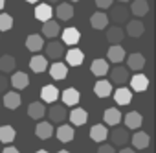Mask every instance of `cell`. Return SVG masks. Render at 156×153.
I'll return each mask as SVG.
<instances>
[{"instance_id":"1","label":"cell","mask_w":156,"mask_h":153,"mask_svg":"<svg viewBox=\"0 0 156 153\" xmlns=\"http://www.w3.org/2000/svg\"><path fill=\"white\" fill-rule=\"evenodd\" d=\"M48 118H50V124H62L68 116L66 113V107L64 105H57V103H51V107L46 111Z\"/></svg>"},{"instance_id":"2","label":"cell","mask_w":156,"mask_h":153,"mask_svg":"<svg viewBox=\"0 0 156 153\" xmlns=\"http://www.w3.org/2000/svg\"><path fill=\"white\" fill-rule=\"evenodd\" d=\"M44 52H46V59L50 57V59H61L62 55H64V46H62V43H59V41H50L46 46H44Z\"/></svg>"},{"instance_id":"3","label":"cell","mask_w":156,"mask_h":153,"mask_svg":"<svg viewBox=\"0 0 156 153\" xmlns=\"http://www.w3.org/2000/svg\"><path fill=\"white\" fill-rule=\"evenodd\" d=\"M130 140V136H129V131L125 129V127H116L114 131H112V135H110V146H119V147H125V144Z\"/></svg>"},{"instance_id":"4","label":"cell","mask_w":156,"mask_h":153,"mask_svg":"<svg viewBox=\"0 0 156 153\" xmlns=\"http://www.w3.org/2000/svg\"><path fill=\"white\" fill-rule=\"evenodd\" d=\"M110 8H112V11L107 15V19H108V21H112V22H118V24H121V22H127L129 9H127L125 6H110Z\"/></svg>"},{"instance_id":"5","label":"cell","mask_w":156,"mask_h":153,"mask_svg":"<svg viewBox=\"0 0 156 153\" xmlns=\"http://www.w3.org/2000/svg\"><path fill=\"white\" fill-rule=\"evenodd\" d=\"M130 87L136 92H143V91L149 89V78L143 76V74H134L132 78H130Z\"/></svg>"},{"instance_id":"6","label":"cell","mask_w":156,"mask_h":153,"mask_svg":"<svg viewBox=\"0 0 156 153\" xmlns=\"http://www.w3.org/2000/svg\"><path fill=\"white\" fill-rule=\"evenodd\" d=\"M61 35H62V43L68 46H75L81 39V33L77 28H66L64 32H61Z\"/></svg>"},{"instance_id":"7","label":"cell","mask_w":156,"mask_h":153,"mask_svg":"<svg viewBox=\"0 0 156 153\" xmlns=\"http://www.w3.org/2000/svg\"><path fill=\"white\" fill-rule=\"evenodd\" d=\"M26 48H28L30 52H41V50L44 48V39H42V35H39V33L28 35V37H26Z\"/></svg>"},{"instance_id":"8","label":"cell","mask_w":156,"mask_h":153,"mask_svg":"<svg viewBox=\"0 0 156 153\" xmlns=\"http://www.w3.org/2000/svg\"><path fill=\"white\" fill-rule=\"evenodd\" d=\"M28 114H30V118H33V120H41V118H44L46 116V107H44V103L42 102H33V103H30L28 105Z\"/></svg>"},{"instance_id":"9","label":"cell","mask_w":156,"mask_h":153,"mask_svg":"<svg viewBox=\"0 0 156 153\" xmlns=\"http://www.w3.org/2000/svg\"><path fill=\"white\" fill-rule=\"evenodd\" d=\"M64 57H66V61H68L70 66H79V65L85 61V54H83V50H79V48H70Z\"/></svg>"},{"instance_id":"10","label":"cell","mask_w":156,"mask_h":153,"mask_svg":"<svg viewBox=\"0 0 156 153\" xmlns=\"http://www.w3.org/2000/svg\"><path fill=\"white\" fill-rule=\"evenodd\" d=\"M110 80H112V83H116V85L127 83V80H129V70H127L125 66H116V68H112V70H110Z\"/></svg>"},{"instance_id":"11","label":"cell","mask_w":156,"mask_h":153,"mask_svg":"<svg viewBox=\"0 0 156 153\" xmlns=\"http://www.w3.org/2000/svg\"><path fill=\"white\" fill-rule=\"evenodd\" d=\"M88 120V113L83 109V107H75L72 113H70V122L72 125H85Z\"/></svg>"},{"instance_id":"12","label":"cell","mask_w":156,"mask_h":153,"mask_svg":"<svg viewBox=\"0 0 156 153\" xmlns=\"http://www.w3.org/2000/svg\"><path fill=\"white\" fill-rule=\"evenodd\" d=\"M66 74H68V66H66L64 63H61V61H55V63L50 66V76H51L53 80H57V81L64 80Z\"/></svg>"},{"instance_id":"13","label":"cell","mask_w":156,"mask_h":153,"mask_svg":"<svg viewBox=\"0 0 156 153\" xmlns=\"http://www.w3.org/2000/svg\"><path fill=\"white\" fill-rule=\"evenodd\" d=\"M129 13H132L136 17H145L149 13V2L147 0H132Z\"/></svg>"},{"instance_id":"14","label":"cell","mask_w":156,"mask_h":153,"mask_svg":"<svg viewBox=\"0 0 156 153\" xmlns=\"http://www.w3.org/2000/svg\"><path fill=\"white\" fill-rule=\"evenodd\" d=\"M51 17H53L51 6H48V4H39V6L35 8V19H37V21L48 22V21H51Z\"/></svg>"},{"instance_id":"15","label":"cell","mask_w":156,"mask_h":153,"mask_svg":"<svg viewBox=\"0 0 156 153\" xmlns=\"http://www.w3.org/2000/svg\"><path fill=\"white\" fill-rule=\"evenodd\" d=\"M141 124H143V116L138 111H132L125 116V129L127 131L129 129H138V127H141Z\"/></svg>"},{"instance_id":"16","label":"cell","mask_w":156,"mask_h":153,"mask_svg":"<svg viewBox=\"0 0 156 153\" xmlns=\"http://www.w3.org/2000/svg\"><path fill=\"white\" fill-rule=\"evenodd\" d=\"M90 70H92L94 76L103 78V76L108 74V61H105V59H94L92 65H90Z\"/></svg>"},{"instance_id":"17","label":"cell","mask_w":156,"mask_h":153,"mask_svg":"<svg viewBox=\"0 0 156 153\" xmlns=\"http://www.w3.org/2000/svg\"><path fill=\"white\" fill-rule=\"evenodd\" d=\"M127 33H129L130 37H141V35L145 33V24H143L141 21H138V19L129 21V22H127Z\"/></svg>"},{"instance_id":"18","label":"cell","mask_w":156,"mask_h":153,"mask_svg":"<svg viewBox=\"0 0 156 153\" xmlns=\"http://www.w3.org/2000/svg\"><path fill=\"white\" fill-rule=\"evenodd\" d=\"M107 57H108L110 63H121V61L125 59V50H123V46H119V44H110V48H108V52H107Z\"/></svg>"},{"instance_id":"19","label":"cell","mask_w":156,"mask_h":153,"mask_svg":"<svg viewBox=\"0 0 156 153\" xmlns=\"http://www.w3.org/2000/svg\"><path fill=\"white\" fill-rule=\"evenodd\" d=\"M41 98H42V102H46V103H55V100L59 98L57 87H55V85H44L42 91H41Z\"/></svg>"},{"instance_id":"20","label":"cell","mask_w":156,"mask_h":153,"mask_svg":"<svg viewBox=\"0 0 156 153\" xmlns=\"http://www.w3.org/2000/svg\"><path fill=\"white\" fill-rule=\"evenodd\" d=\"M107 136H108V129H107L103 124L92 125V129H90V138H92L94 142H105Z\"/></svg>"},{"instance_id":"21","label":"cell","mask_w":156,"mask_h":153,"mask_svg":"<svg viewBox=\"0 0 156 153\" xmlns=\"http://www.w3.org/2000/svg\"><path fill=\"white\" fill-rule=\"evenodd\" d=\"M11 85L17 89V91H22L30 85V78H28V74L24 72H13L11 76Z\"/></svg>"},{"instance_id":"22","label":"cell","mask_w":156,"mask_h":153,"mask_svg":"<svg viewBox=\"0 0 156 153\" xmlns=\"http://www.w3.org/2000/svg\"><path fill=\"white\" fill-rule=\"evenodd\" d=\"M90 24L94 30H105L108 26V19H107V13L103 11H96L92 17H90Z\"/></svg>"},{"instance_id":"23","label":"cell","mask_w":156,"mask_h":153,"mask_svg":"<svg viewBox=\"0 0 156 153\" xmlns=\"http://www.w3.org/2000/svg\"><path fill=\"white\" fill-rule=\"evenodd\" d=\"M59 33H61V26H59V22H55V21H48V22H44V26H42V37L55 39Z\"/></svg>"},{"instance_id":"24","label":"cell","mask_w":156,"mask_h":153,"mask_svg":"<svg viewBox=\"0 0 156 153\" xmlns=\"http://www.w3.org/2000/svg\"><path fill=\"white\" fill-rule=\"evenodd\" d=\"M130 142H132V146H134L136 149H145V147L149 146L151 138H149V135H147V133L138 131V133H134V135L130 136Z\"/></svg>"},{"instance_id":"25","label":"cell","mask_w":156,"mask_h":153,"mask_svg":"<svg viewBox=\"0 0 156 153\" xmlns=\"http://www.w3.org/2000/svg\"><path fill=\"white\" fill-rule=\"evenodd\" d=\"M0 103H4V107H8V109H19L20 107V94L19 92H6Z\"/></svg>"},{"instance_id":"26","label":"cell","mask_w":156,"mask_h":153,"mask_svg":"<svg viewBox=\"0 0 156 153\" xmlns=\"http://www.w3.org/2000/svg\"><path fill=\"white\" fill-rule=\"evenodd\" d=\"M55 13H57V17H59L61 21H70V19L73 17V6L68 4V2H59Z\"/></svg>"},{"instance_id":"27","label":"cell","mask_w":156,"mask_h":153,"mask_svg":"<svg viewBox=\"0 0 156 153\" xmlns=\"http://www.w3.org/2000/svg\"><path fill=\"white\" fill-rule=\"evenodd\" d=\"M30 68L35 72V74H41L48 68V59L44 55H33L31 61H30Z\"/></svg>"},{"instance_id":"28","label":"cell","mask_w":156,"mask_h":153,"mask_svg":"<svg viewBox=\"0 0 156 153\" xmlns=\"http://www.w3.org/2000/svg\"><path fill=\"white\" fill-rule=\"evenodd\" d=\"M94 92L99 96V98H107L112 94V83L107 81V80H99L96 85H94Z\"/></svg>"},{"instance_id":"29","label":"cell","mask_w":156,"mask_h":153,"mask_svg":"<svg viewBox=\"0 0 156 153\" xmlns=\"http://www.w3.org/2000/svg\"><path fill=\"white\" fill-rule=\"evenodd\" d=\"M114 100H116L118 105H129V103L132 102V91L121 87V89H118V91L114 92Z\"/></svg>"},{"instance_id":"30","label":"cell","mask_w":156,"mask_h":153,"mask_svg":"<svg viewBox=\"0 0 156 153\" xmlns=\"http://www.w3.org/2000/svg\"><path fill=\"white\" fill-rule=\"evenodd\" d=\"M35 135L42 140H48L51 135H53V125L50 122H39L37 127H35Z\"/></svg>"},{"instance_id":"31","label":"cell","mask_w":156,"mask_h":153,"mask_svg":"<svg viewBox=\"0 0 156 153\" xmlns=\"http://www.w3.org/2000/svg\"><path fill=\"white\" fill-rule=\"evenodd\" d=\"M73 136H75V129H73V125H66V124H62V125L57 129V138H59L61 142H72Z\"/></svg>"},{"instance_id":"32","label":"cell","mask_w":156,"mask_h":153,"mask_svg":"<svg viewBox=\"0 0 156 153\" xmlns=\"http://www.w3.org/2000/svg\"><path fill=\"white\" fill-rule=\"evenodd\" d=\"M61 98H62V103H64V105L73 107V105H77V102H79V91H75V89H66V91H62Z\"/></svg>"},{"instance_id":"33","label":"cell","mask_w":156,"mask_h":153,"mask_svg":"<svg viewBox=\"0 0 156 153\" xmlns=\"http://www.w3.org/2000/svg\"><path fill=\"white\" fill-rule=\"evenodd\" d=\"M125 37V32L119 28V26H112L107 30V39L110 41V44H119Z\"/></svg>"},{"instance_id":"34","label":"cell","mask_w":156,"mask_h":153,"mask_svg":"<svg viewBox=\"0 0 156 153\" xmlns=\"http://www.w3.org/2000/svg\"><path fill=\"white\" fill-rule=\"evenodd\" d=\"M127 66L130 70H141L145 66V57L141 54H130L127 59Z\"/></svg>"},{"instance_id":"35","label":"cell","mask_w":156,"mask_h":153,"mask_svg":"<svg viewBox=\"0 0 156 153\" xmlns=\"http://www.w3.org/2000/svg\"><path fill=\"white\" fill-rule=\"evenodd\" d=\"M103 118H105V124H108V125H118L121 120H123V116H121V113L118 111V109H107L105 111V114H103Z\"/></svg>"},{"instance_id":"36","label":"cell","mask_w":156,"mask_h":153,"mask_svg":"<svg viewBox=\"0 0 156 153\" xmlns=\"http://www.w3.org/2000/svg\"><path fill=\"white\" fill-rule=\"evenodd\" d=\"M17 136V131L11 125H2L0 127V142L2 144H11Z\"/></svg>"},{"instance_id":"37","label":"cell","mask_w":156,"mask_h":153,"mask_svg":"<svg viewBox=\"0 0 156 153\" xmlns=\"http://www.w3.org/2000/svg\"><path fill=\"white\" fill-rule=\"evenodd\" d=\"M15 66H17V61H15V57L13 55H2L0 57V70H2L4 74H8V72H13L15 70Z\"/></svg>"},{"instance_id":"38","label":"cell","mask_w":156,"mask_h":153,"mask_svg":"<svg viewBox=\"0 0 156 153\" xmlns=\"http://www.w3.org/2000/svg\"><path fill=\"white\" fill-rule=\"evenodd\" d=\"M13 28V17L8 13H0V32H8Z\"/></svg>"},{"instance_id":"39","label":"cell","mask_w":156,"mask_h":153,"mask_svg":"<svg viewBox=\"0 0 156 153\" xmlns=\"http://www.w3.org/2000/svg\"><path fill=\"white\" fill-rule=\"evenodd\" d=\"M8 85H9V81L6 80V76L0 74V94H6L8 92Z\"/></svg>"},{"instance_id":"40","label":"cell","mask_w":156,"mask_h":153,"mask_svg":"<svg viewBox=\"0 0 156 153\" xmlns=\"http://www.w3.org/2000/svg\"><path fill=\"white\" fill-rule=\"evenodd\" d=\"M98 153H116V149H114V146H110V144H101L99 149H98Z\"/></svg>"},{"instance_id":"41","label":"cell","mask_w":156,"mask_h":153,"mask_svg":"<svg viewBox=\"0 0 156 153\" xmlns=\"http://www.w3.org/2000/svg\"><path fill=\"white\" fill-rule=\"evenodd\" d=\"M96 6L101 9H108L112 6V0H96Z\"/></svg>"},{"instance_id":"42","label":"cell","mask_w":156,"mask_h":153,"mask_svg":"<svg viewBox=\"0 0 156 153\" xmlns=\"http://www.w3.org/2000/svg\"><path fill=\"white\" fill-rule=\"evenodd\" d=\"M0 153H19V149H17V147H13V146H8V147H4Z\"/></svg>"},{"instance_id":"43","label":"cell","mask_w":156,"mask_h":153,"mask_svg":"<svg viewBox=\"0 0 156 153\" xmlns=\"http://www.w3.org/2000/svg\"><path fill=\"white\" fill-rule=\"evenodd\" d=\"M119 153H136L134 149H130V147H121L119 149Z\"/></svg>"},{"instance_id":"44","label":"cell","mask_w":156,"mask_h":153,"mask_svg":"<svg viewBox=\"0 0 156 153\" xmlns=\"http://www.w3.org/2000/svg\"><path fill=\"white\" fill-rule=\"evenodd\" d=\"M59 2H61V0H46L48 6H50V4H59Z\"/></svg>"},{"instance_id":"45","label":"cell","mask_w":156,"mask_h":153,"mask_svg":"<svg viewBox=\"0 0 156 153\" xmlns=\"http://www.w3.org/2000/svg\"><path fill=\"white\" fill-rule=\"evenodd\" d=\"M4 6H6V0H0V11L4 9Z\"/></svg>"},{"instance_id":"46","label":"cell","mask_w":156,"mask_h":153,"mask_svg":"<svg viewBox=\"0 0 156 153\" xmlns=\"http://www.w3.org/2000/svg\"><path fill=\"white\" fill-rule=\"evenodd\" d=\"M28 4H39V0H26Z\"/></svg>"},{"instance_id":"47","label":"cell","mask_w":156,"mask_h":153,"mask_svg":"<svg viewBox=\"0 0 156 153\" xmlns=\"http://www.w3.org/2000/svg\"><path fill=\"white\" fill-rule=\"evenodd\" d=\"M57 153H70L68 149H61V151H57Z\"/></svg>"},{"instance_id":"48","label":"cell","mask_w":156,"mask_h":153,"mask_svg":"<svg viewBox=\"0 0 156 153\" xmlns=\"http://www.w3.org/2000/svg\"><path fill=\"white\" fill-rule=\"evenodd\" d=\"M35 153H48L46 149H39V151H35Z\"/></svg>"},{"instance_id":"49","label":"cell","mask_w":156,"mask_h":153,"mask_svg":"<svg viewBox=\"0 0 156 153\" xmlns=\"http://www.w3.org/2000/svg\"><path fill=\"white\" fill-rule=\"evenodd\" d=\"M119 2H123V4H125V2H130V0H119Z\"/></svg>"},{"instance_id":"50","label":"cell","mask_w":156,"mask_h":153,"mask_svg":"<svg viewBox=\"0 0 156 153\" xmlns=\"http://www.w3.org/2000/svg\"><path fill=\"white\" fill-rule=\"evenodd\" d=\"M70 2H79V0H70Z\"/></svg>"},{"instance_id":"51","label":"cell","mask_w":156,"mask_h":153,"mask_svg":"<svg viewBox=\"0 0 156 153\" xmlns=\"http://www.w3.org/2000/svg\"><path fill=\"white\" fill-rule=\"evenodd\" d=\"M0 151H2V149H0Z\"/></svg>"}]
</instances>
